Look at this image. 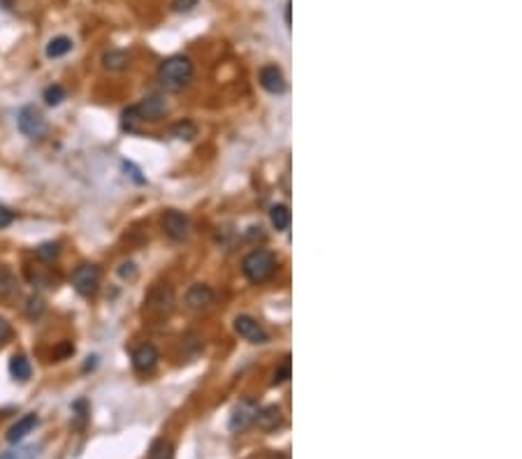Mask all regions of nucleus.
Segmentation results:
<instances>
[{
    "instance_id": "obj_10",
    "label": "nucleus",
    "mask_w": 522,
    "mask_h": 459,
    "mask_svg": "<svg viewBox=\"0 0 522 459\" xmlns=\"http://www.w3.org/2000/svg\"><path fill=\"white\" fill-rule=\"evenodd\" d=\"M158 359H161V355H158V348L154 343L140 345V348L133 352V366H135V371H140V374L154 371Z\"/></svg>"
},
{
    "instance_id": "obj_24",
    "label": "nucleus",
    "mask_w": 522,
    "mask_h": 459,
    "mask_svg": "<svg viewBox=\"0 0 522 459\" xmlns=\"http://www.w3.org/2000/svg\"><path fill=\"white\" fill-rule=\"evenodd\" d=\"M140 121H142V118H140L138 109H135V107H128L123 111V128H126V130H138Z\"/></svg>"
},
{
    "instance_id": "obj_26",
    "label": "nucleus",
    "mask_w": 522,
    "mask_h": 459,
    "mask_svg": "<svg viewBox=\"0 0 522 459\" xmlns=\"http://www.w3.org/2000/svg\"><path fill=\"white\" fill-rule=\"evenodd\" d=\"M288 378H290V362H288V357H286V362L274 371V378H272V383H274V385H281V383H286Z\"/></svg>"
},
{
    "instance_id": "obj_19",
    "label": "nucleus",
    "mask_w": 522,
    "mask_h": 459,
    "mask_svg": "<svg viewBox=\"0 0 522 459\" xmlns=\"http://www.w3.org/2000/svg\"><path fill=\"white\" fill-rule=\"evenodd\" d=\"M19 290L17 276L12 274V269L0 267V297H12Z\"/></svg>"
},
{
    "instance_id": "obj_5",
    "label": "nucleus",
    "mask_w": 522,
    "mask_h": 459,
    "mask_svg": "<svg viewBox=\"0 0 522 459\" xmlns=\"http://www.w3.org/2000/svg\"><path fill=\"white\" fill-rule=\"evenodd\" d=\"M163 230L174 242H184L191 235V221H188L186 214L177 212V209H170V212L163 214Z\"/></svg>"
},
{
    "instance_id": "obj_16",
    "label": "nucleus",
    "mask_w": 522,
    "mask_h": 459,
    "mask_svg": "<svg viewBox=\"0 0 522 459\" xmlns=\"http://www.w3.org/2000/svg\"><path fill=\"white\" fill-rule=\"evenodd\" d=\"M30 374H33V366H30V362L24 357V355H12L10 357V376L14 381H28Z\"/></svg>"
},
{
    "instance_id": "obj_8",
    "label": "nucleus",
    "mask_w": 522,
    "mask_h": 459,
    "mask_svg": "<svg viewBox=\"0 0 522 459\" xmlns=\"http://www.w3.org/2000/svg\"><path fill=\"white\" fill-rule=\"evenodd\" d=\"M258 79H260V86L272 95H281L286 91V77H283V72H281V67H279V65L260 67Z\"/></svg>"
},
{
    "instance_id": "obj_14",
    "label": "nucleus",
    "mask_w": 522,
    "mask_h": 459,
    "mask_svg": "<svg viewBox=\"0 0 522 459\" xmlns=\"http://www.w3.org/2000/svg\"><path fill=\"white\" fill-rule=\"evenodd\" d=\"M174 304V292L170 285H163V288H156L149 297V306L156 308L158 315H168L172 311Z\"/></svg>"
},
{
    "instance_id": "obj_25",
    "label": "nucleus",
    "mask_w": 522,
    "mask_h": 459,
    "mask_svg": "<svg viewBox=\"0 0 522 459\" xmlns=\"http://www.w3.org/2000/svg\"><path fill=\"white\" fill-rule=\"evenodd\" d=\"M42 311H44L42 297H28V302H26V313L30 315V318H37V315H42Z\"/></svg>"
},
{
    "instance_id": "obj_2",
    "label": "nucleus",
    "mask_w": 522,
    "mask_h": 459,
    "mask_svg": "<svg viewBox=\"0 0 522 459\" xmlns=\"http://www.w3.org/2000/svg\"><path fill=\"white\" fill-rule=\"evenodd\" d=\"M276 269V258L274 253L265 251V248H258V251H251L241 262V272L248 278L251 283H262L274 274Z\"/></svg>"
},
{
    "instance_id": "obj_34",
    "label": "nucleus",
    "mask_w": 522,
    "mask_h": 459,
    "mask_svg": "<svg viewBox=\"0 0 522 459\" xmlns=\"http://www.w3.org/2000/svg\"><path fill=\"white\" fill-rule=\"evenodd\" d=\"M274 459H288V457H283V455H276Z\"/></svg>"
},
{
    "instance_id": "obj_3",
    "label": "nucleus",
    "mask_w": 522,
    "mask_h": 459,
    "mask_svg": "<svg viewBox=\"0 0 522 459\" xmlns=\"http://www.w3.org/2000/svg\"><path fill=\"white\" fill-rule=\"evenodd\" d=\"M17 125L21 135H26L28 139H42L44 135H47V121H44L42 111L33 107V104H26V107L19 111Z\"/></svg>"
},
{
    "instance_id": "obj_4",
    "label": "nucleus",
    "mask_w": 522,
    "mask_h": 459,
    "mask_svg": "<svg viewBox=\"0 0 522 459\" xmlns=\"http://www.w3.org/2000/svg\"><path fill=\"white\" fill-rule=\"evenodd\" d=\"M72 288L81 297H93L100 288V269L95 265H79L72 272Z\"/></svg>"
},
{
    "instance_id": "obj_27",
    "label": "nucleus",
    "mask_w": 522,
    "mask_h": 459,
    "mask_svg": "<svg viewBox=\"0 0 522 459\" xmlns=\"http://www.w3.org/2000/svg\"><path fill=\"white\" fill-rule=\"evenodd\" d=\"M14 218H17V214H14L12 209H7V207H0V230L10 228V225L14 223Z\"/></svg>"
},
{
    "instance_id": "obj_7",
    "label": "nucleus",
    "mask_w": 522,
    "mask_h": 459,
    "mask_svg": "<svg viewBox=\"0 0 522 459\" xmlns=\"http://www.w3.org/2000/svg\"><path fill=\"white\" fill-rule=\"evenodd\" d=\"M255 413H258V404H255L251 397H244L237 406H234V411L230 416V432H234V434L244 432V429L255 420Z\"/></svg>"
},
{
    "instance_id": "obj_18",
    "label": "nucleus",
    "mask_w": 522,
    "mask_h": 459,
    "mask_svg": "<svg viewBox=\"0 0 522 459\" xmlns=\"http://www.w3.org/2000/svg\"><path fill=\"white\" fill-rule=\"evenodd\" d=\"M72 40L70 37H65V35H58V37H54V40H49V44H47V58H60V56H65V54H70L72 51Z\"/></svg>"
},
{
    "instance_id": "obj_21",
    "label": "nucleus",
    "mask_w": 522,
    "mask_h": 459,
    "mask_svg": "<svg viewBox=\"0 0 522 459\" xmlns=\"http://www.w3.org/2000/svg\"><path fill=\"white\" fill-rule=\"evenodd\" d=\"M63 100H65V88L60 84H51L44 88V102H47L49 107H58Z\"/></svg>"
},
{
    "instance_id": "obj_12",
    "label": "nucleus",
    "mask_w": 522,
    "mask_h": 459,
    "mask_svg": "<svg viewBox=\"0 0 522 459\" xmlns=\"http://www.w3.org/2000/svg\"><path fill=\"white\" fill-rule=\"evenodd\" d=\"M253 423H258L262 432H274L283 425V413L279 406H265V409H258Z\"/></svg>"
},
{
    "instance_id": "obj_6",
    "label": "nucleus",
    "mask_w": 522,
    "mask_h": 459,
    "mask_svg": "<svg viewBox=\"0 0 522 459\" xmlns=\"http://www.w3.org/2000/svg\"><path fill=\"white\" fill-rule=\"evenodd\" d=\"M234 332H237L241 338H246L248 343H267L269 341L267 329H265L255 318H251V315H237V318H234Z\"/></svg>"
},
{
    "instance_id": "obj_11",
    "label": "nucleus",
    "mask_w": 522,
    "mask_h": 459,
    "mask_svg": "<svg viewBox=\"0 0 522 459\" xmlns=\"http://www.w3.org/2000/svg\"><path fill=\"white\" fill-rule=\"evenodd\" d=\"M211 302H214V290L204 283H195L188 288L186 292V304L193 308V311H200V308H207Z\"/></svg>"
},
{
    "instance_id": "obj_23",
    "label": "nucleus",
    "mask_w": 522,
    "mask_h": 459,
    "mask_svg": "<svg viewBox=\"0 0 522 459\" xmlns=\"http://www.w3.org/2000/svg\"><path fill=\"white\" fill-rule=\"evenodd\" d=\"M58 253H60V246H58V242H47V244H40L35 248V255L40 260H54V258H58Z\"/></svg>"
},
{
    "instance_id": "obj_9",
    "label": "nucleus",
    "mask_w": 522,
    "mask_h": 459,
    "mask_svg": "<svg viewBox=\"0 0 522 459\" xmlns=\"http://www.w3.org/2000/svg\"><path fill=\"white\" fill-rule=\"evenodd\" d=\"M135 109H138L142 121H158L168 111V102H165L163 95H149L140 104H135Z\"/></svg>"
},
{
    "instance_id": "obj_17",
    "label": "nucleus",
    "mask_w": 522,
    "mask_h": 459,
    "mask_svg": "<svg viewBox=\"0 0 522 459\" xmlns=\"http://www.w3.org/2000/svg\"><path fill=\"white\" fill-rule=\"evenodd\" d=\"M269 221L276 232H286L290 228V209L286 205H274L269 209Z\"/></svg>"
},
{
    "instance_id": "obj_32",
    "label": "nucleus",
    "mask_w": 522,
    "mask_h": 459,
    "mask_svg": "<svg viewBox=\"0 0 522 459\" xmlns=\"http://www.w3.org/2000/svg\"><path fill=\"white\" fill-rule=\"evenodd\" d=\"M0 459H21V455H17V453H7V455H3Z\"/></svg>"
},
{
    "instance_id": "obj_33",
    "label": "nucleus",
    "mask_w": 522,
    "mask_h": 459,
    "mask_svg": "<svg viewBox=\"0 0 522 459\" xmlns=\"http://www.w3.org/2000/svg\"><path fill=\"white\" fill-rule=\"evenodd\" d=\"M286 24H288V26H290V3H288V5H286Z\"/></svg>"
},
{
    "instance_id": "obj_31",
    "label": "nucleus",
    "mask_w": 522,
    "mask_h": 459,
    "mask_svg": "<svg viewBox=\"0 0 522 459\" xmlns=\"http://www.w3.org/2000/svg\"><path fill=\"white\" fill-rule=\"evenodd\" d=\"M10 336H12V327H10V322L0 318V343H5Z\"/></svg>"
},
{
    "instance_id": "obj_15",
    "label": "nucleus",
    "mask_w": 522,
    "mask_h": 459,
    "mask_svg": "<svg viewBox=\"0 0 522 459\" xmlns=\"http://www.w3.org/2000/svg\"><path fill=\"white\" fill-rule=\"evenodd\" d=\"M128 63H130V56H128L126 51H121V49H112V51H107V54L102 56L105 70H109V72H121V70H126Z\"/></svg>"
},
{
    "instance_id": "obj_28",
    "label": "nucleus",
    "mask_w": 522,
    "mask_h": 459,
    "mask_svg": "<svg viewBox=\"0 0 522 459\" xmlns=\"http://www.w3.org/2000/svg\"><path fill=\"white\" fill-rule=\"evenodd\" d=\"M119 276L121 278H135L138 276V267H135V262H121V267H119Z\"/></svg>"
},
{
    "instance_id": "obj_22",
    "label": "nucleus",
    "mask_w": 522,
    "mask_h": 459,
    "mask_svg": "<svg viewBox=\"0 0 522 459\" xmlns=\"http://www.w3.org/2000/svg\"><path fill=\"white\" fill-rule=\"evenodd\" d=\"M172 443L170 441H156L154 446H151V453H149V459H172Z\"/></svg>"
},
{
    "instance_id": "obj_1",
    "label": "nucleus",
    "mask_w": 522,
    "mask_h": 459,
    "mask_svg": "<svg viewBox=\"0 0 522 459\" xmlns=\"http://www.w3.org/2000/svg\"><path fill=\"white\" fill-rule=\"evenodd\" d=\"M193 77V63L188 56H170L158 67V79L168 91H179Z\"/></svg>"
},
{
    "instance_id": "obj_29",
    "label": "nucleus",
    "mask_w": 522,
    "mask_h": 459,
    "mask_svg": "<svg viewBox=\"0 0 522 459\" xmlns=\"http://www.w3.org/2000/svg\"><path fill=\"white\" fill-rule=\"evenodd\" d=\"M195 5H198V0H174L172 3L174 12H188V10H193Z\"/></svg>"
},
{
    "instance_id": "obj_13",
    "label": "nucleus",
    "mask_w": 522,
    "mask_h": 459,
    "mask_svg": "<svg viewBox=\"0 0 522 459\" xmlns=\"http://www.w3.org/2000/svg\"><path fill=\"white\" fill-rule=\"evenodd\" d=\"M37 423H40V418H37L35 413H26L24 418H19L17 423H14V425L10 427V432H7V441H10V443L24 441L26 436L37 427Z\"/></svg>"
},
{
    "instance_id": "obj_30",
    "label": "nucleus",
    "mask_w": 522,
    "mask_h": 459,
    "mask_svg": "<svg viewBox=\"0 0 522 459\" xmlns=\"http://www.w3.org/2000/svg\"><path fill=\"white\" fill-rule=\"evenodd\" d=\"M121 165H123V170H126V172H130V177L135 179V181H138V184H145V177H140V174H142V172H140L138 167H135V165H133V163H128V160H123V163H121Z\"/></svg>"
},
{
    "instance_id": "obj_20",
    "label": "nucleus",
    "mask_w": 522,
    "mask_h": 459,
    "mask_svg": "<svg viewBox=\"0 0 522 459\" xmlns=\"http://www.w3.org/2000/svg\"><path fill=\"white\" fill-rule=\"evenodd\" d=\"M195 135H198V128H195L193 121H188V118H184V121H179V123L172 125V137H177V139L191 142Z\"/></svg>"
}]
</instances>
